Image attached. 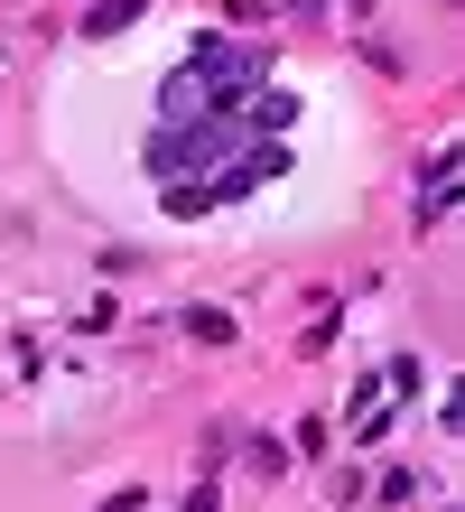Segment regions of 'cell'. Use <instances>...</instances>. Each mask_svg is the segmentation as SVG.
<instances>
[{"label": "cell", "mask_w": 465, "mask_h": 512, "mask_svg": "<svg viewBox=\"0 0 465 512\" xmlns=\"http://www.w3.org/2000/svg\"><path fill=\"white\" fill-rule=\"evenodd\" d=\"M372 503H382V512L419 503V475H410V466H382V475H372Z\"/></svg>", "instance_id": "277c9868"}, {"label": "cell", "mask_w": 465, "mask_h": 512, "mask_svg": "<svg viewBox=\"0 0 465 512\" xmlns=\"http://www.w3.org/2000/svg\"><path fill=\"white\" fill-rule=\"evenodd\" d=\"M177 75H186V84H196V94H205V112H242V103L261 94L270 56H261V47H242V38H205V47L186 56Z\"/></svg>", "instance_id": "6da1fadb"}, {"label": "cell", "mask_w": 465, "mask_h": 512, "mask_svg": "<svg viewBox=\"0 0 465 512\" xmlns=\"http://www.w3.org/2000/svg\"><path fill=\"white\" fill-rule=\"evenodd\" d=\"M140 10H149V0H103V10H84V38H121Z\"/></svg>", "instance_id": "3957f363"}, {"label": "cell", "mask_w": 465, "mask_h": 512, "mask_svg": "<svg viewBox=\"0 0 465 512\" xmlns=\"http://www.w3.org/2000/svg\"><path fill=\"white\" fill-rule=\"evenodd\" d=\"M177 326H186V336H196V345H233V317H224V308H186Z\"/></svg>", "instance_id": "5b68a950"}, {"label": "cell", "mask_w": 465, "mask_h": 512, "mask_svg": "<svg viewBox=\"0 0 465 512\" xmlns=\"http://www.w3.org/2000/svg\"><path fill=\"white\" fill-rule=\"evenodd\" d=\"M447 196H456V149H438V159H428V177H419V224H438Z\"/></svg>", "instance_id": "7a4b0ae2"}]
</instances>
